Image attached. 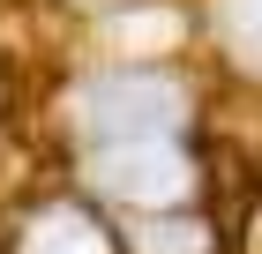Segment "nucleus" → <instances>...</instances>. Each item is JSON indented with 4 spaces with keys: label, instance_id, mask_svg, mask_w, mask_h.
I'll use <instances>...</instances> for the list:
<instances>
[{
    "label": "nucleus",
    "instance_id": "obj_1",
    "mask_svg": "<svg viewBox=\"0 0 262 254\" xmlns=\"http://www.w3.org/2000/svg\"><path fill=\"white\" fill-rule=\"evenodd\" d=\"M82 127L113 150V142H165L180 127V90L165 75H105L82 90Z\"/></svg>",
    "mask_w": 262,
    "mask_h": 254
},
{
    "label": "nucleus",
    "instance_id": "obj_2",
    "mask_svg": "<svg viewBox=\"0 0 262 254\" xmlns=\"http://www.w3.org/2000/svg\"><path fill=\"white\" fill-rule=\"evenodd\" d=\"M90 179L127 202H172V195H187L195 172H187V157L172 142H113V150L90 157Z\"/></svg>",
    "mask_w": 262,
    "mask_h": 254
},
{
    "label": "nucleus",
    "instance_id": "obj_3",
    "mask_svg": "<svg viewBox=\"0 0 262 254\" xmlns=\"http://www.w3.org/2000/svg\"><path fill=\"white\" fill-rule=\"evenodd\" d=\"M23 254H105V239L90 232L75 210H53V217L30 224V247H23Z\"/></svg>",
    "mask_w": 262,
    "mask_h": 254
},
{
    "label": "nucleus",
    "instance_id": "obj_4",
    "mask_svg": "<svg viewBox=\"0 0 262 254\" xmlns=\"http://www.w3.org/2000/svg\"><path fill=\"white\" fill-rule=\"evenodd\" d=\"M225 38L247 67H262V0H225Z\"/></svg>",
    "mask_w": 262,
    "mask_h": 254
},
{
    "label": "nucleus",
    "instance_id": "obj_5",
    "mask_svg": "<svg viewBox=\"0 0 262 254\" xmlns=\"http://www.w3.org/2000/svg\"><path fill=\"white\" fill-rule=\"evenodd\" d=\"M135 247L142 254H202V232H195V224H142Z\"/></svg>",
    "mask_w": 262,
    "mask_h": 254
}]
</instances>
